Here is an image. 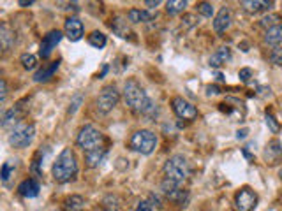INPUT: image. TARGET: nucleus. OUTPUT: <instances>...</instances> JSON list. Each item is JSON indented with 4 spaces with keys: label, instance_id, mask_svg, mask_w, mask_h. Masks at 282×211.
Segmentation results:
<instances>
[{
    "label": "nucleus",
    "instance_id": "1",
    "mask_svg": "<svg viewBox=\"0 0 282 211\" xmlns=\"http://www.w3.org/2000/svg\"><path fill=\"white\" fill-rule=\"evenodd\" d=\"M124 99L129 108L134 113H138V115L154 116L155 113H157V108H155L154 100L147 95V92H145L143 87H141L136 80H129L127 83H125Z\"/></svg>",
    "mask_w": 282,
    "mask_h": 211
},
{
    "label": "nucleus",
    "instance_id": "2",
    "mask_svg": "<svg viewBox=\"0 0 282 211\" xmlns=\"http://www.w3.org/2000/svg\"><path fill=\"white\" fill-rule=\"evenodd\" d=\"M53 178L57 183H67L78 174V160L70 148H64L53 164Z\"/></svg>",
    "mask_w": 282,
    "mask_h": 211
},
{
    "label": "nucleus",
    "instance_id": "3",
    "mask_svg": "<svg viewBox=\"0 0 282 211\" xmlns=\"http://www.w3.org/2000/svg\"><path fill=\"white\" fill-rule=\"evenodd\" d=\"M189 176V162L183 155H173L164 164V181L180 187Z\"/></svg>",
    "mask_w": 282,
    "mask_h": 211
},
{
    "label": "nucleus",
    "instance_id": "4",
    "mask_svg": "<svg viewBox=\"0 0 282 211\" xmlns=\"http://www.w3.org/2000/svg\"><path fill=\"white\" fill-rule=\"evenodd\" d=\"M155 146H157V136L152 130L134 132L131 141H129V148L141 155H150L155 150Z\"/></svg>",
    "mask_w": 282,
    "mask_h": 211
},
{
    "label": "nucleus",
    "instance_id": "5",
    "mask_svg": "<svg viewBox=\"0 0 282 211\" xmlns=\"http://www.w3.org/2000/svg\"><path fill=\"white\" fill-rule=\"evenodd\" d=\"M103 143H104V136L101 134V130H97L93 125H85V127H81V130L78 132L76 144L83 151H92V150H96V148H103Z\"/></svg>",
    "mask_w": 282,
    "mask_h": 211
},
{
    "label": "nucleus",
    "instance_id": "6",
    "mask_svg": "<svg viewBox=\"0 0 282 211\" xmlns=\"http://www.w3.org/2000/svg\"><path fill=\"white\" fill-rule=\"evenodd\" d=\"M34 134H35V127L32 123H18L9 134V144L13 148L23 150V148H27L32 143Z\"/></svg>",
    "mask_w": 282,
    "mask_h": 211
},
{
    "label": "nucleus",
    "instance_id": "7",
    "mask_svg": "<svg viewBox=\"0 0 282 211\" xmlns=\"http://www.w3.org/2000/svg\"><path fill=\"white\" fill-rule=\"evenodd\" d=\"M119 100H120V93H119V90H116V87L115 85H108V87H104L101 90L99 97H97V111H99L101 115H108L109 111L115 109Z\"/></svg>",
    "mask_w": 282,
    "mask_h": 211
},
{
    "label": "nucleus",
    "instance_id": "8",
    "mask_svg": "<svg viewBox=\"0 0 282 211\" xmlns=\"http://www.w3.org/2000/svg\"><path fill=\"white\" fill-rule=\"evenodd\" d=\"M234 204H237L238 211H254L257 206V194L249 187H244L234 195Z\"/></svg>",
    "mask_w": 282,
    "mask_h": 211
},
{
    "label": "nucleus",
    "instance_id": "9",
    "mask_svg": "<svg viewBox=\"0 0 282 211\" xmlns=\"http://www.w3.org/2000/svg\"><path fill=\"white\" fill-rule=\"evenodd\" d=\"M171 109L178 118L182 120H194L198 118V109L194 104H191L189 100H185L183 97H175L171 100Z\"/></svg>",
    "mask_w": 282,
    "mask_h": 211
},
{
    "label": "nucleus",
    "instance_id": "10",
    "mask_svg": "<svg viewBox=\"0 0 282 211\" xmlns=\"http://www.w3.org/2000/svg\"><path fill=\"white\" fill-rule=\"evenodd\" d=\"M16 44V32L11 23H0V53H9Z\"/></svg>",
    "mask_w": 282,
    "mask_h": 211
},
{
    "label": "nucleus",
    "instance_id": "11",
    "mask_svg": "<svg viewBox=\"0 0 282 211\" xmlns=\"http://www.w3.org/2000/svg\"><path fill=\"white\" fill-rule=\"evenodd\" d=\"M62 41V32L60 30H52L42 37V42H41V58H50V55L53 53V49L57 48V44Z\"/></svg>",
    "mask_w": 282,
    "mask_h": 211
},
{
    "label": "nucleus",
    "instance_id": "12",
    "mask_svg": "<svg viewBox=\"0 0 282 211\" xmlns=\"http://www.w3.org/2000/svg\"><path fill=\"white\" fill-rule=\"evenodd\" d=\"M64 30H65V37H67L69 41H73V42L80 41V39L83 37V32H85L83 23H81L78 18H74V16H70V18L65 19Z\"/></svg>",
    "mask_w": 282,
    "mask_h": 211
},
{
    "label": "nucleus",
    "instance_id": "13",
    "mask_svg": "<svg viewBox=\"0 0 282 211\" xmlns=\"http://www.w3.org/2000/svg\"><path fill=\"white\" fill-rule=\"evenodd\" d=\"M229 25H231V11L229 7H222L214 18V30L217 34H222L229 29Z\"/></svg>",
    "mask_w": 282,
    "mask_h": 211
},
{
    "label": "nucleus",
    "instance_id": "14",
    "mask_svg": "<svg viewBox=\"0 0 282 211\" xmlns=\"http://www.w3.org/2000/svg\"><path fill=\"white\" fill-rule=\"evenodd\" d=\"M39 190H41V185H39V181L37 179H34V178L25 179V181H21L19 183V187H18L19 195H23V197H27V199L37 197Z\"/></svg>",
    "mask_w": 282,
    "mask_h": 211
},
{
    "label": "nucleus",
    "instance_id": "15",
    "mask_svg": "<svg viewBox=\"0 0 282 211\" xmlns=\"http://www.w3.org/2000/svg\"><path fill=\"white\" fill-rule=\"evenodd\" d=\"M58 67H60V60L52 62V64L44 65V67H42L41 70H37V72H35L34 81H35V83H42V81H48L50 77H53V74L57 72Z\"/></svg>",
    "mask_w": 282,
    "mask_h": 211
},
{
    "label": "nucleus",
    "instance_id": "16",
    "mask_svg": "<svg viewBox=\"0 0 282 211\" xmlns=\"http://www.w3.org/2000/svg\"><path fill=\"white\" fill-rule=\"evenodd\" d=\"M106 157V148H96L92 151H85V162H87L88 167H99L101 162Z\"/></svg>",
    "mask_w": 282,
    "mask_h": 211
},
{
    "label": "nucleus",
    "instance_id": "17",
    "mask_svg": "<svg viewBox=\"0 0 282 211\" xmlns=\"http://www.w3.org/2000/svg\"><path fill=\"white\" fill-rule=\"evenodd\" d=\"M155 16H157V13H150V11H141V9H131L127 14L131 23H148Z\"/></svg>",
    "mask_w": 282,
    "mask_h": 211
},
{
    "label": "nucleus",
    "instance_id": "18",
    "mask_svg": "<svg viewBox=\"0 0 282 211\" xmlns=\"http://www.w3.org/2000/svg\"><path fill=\"white\" fill-rule=\"evenodd\" d=\"M265 41H266V44L273 46V48L280 46V42H282V29H280V23H279V25L270 27V29L266 30Z\"/></svg>",
    "mask_w": 282,
    "mask_h": 211
},
{
    "label": "nucleus",
    "instance_id": "19",
    "mask_svg": "<svg viewBox=\"0 0 282 211\" xmlns=\"http://www.w3.org/2000/svg\"><path fill=\"white\" fill-rule=\"evenodd\" d=\"M240 2L249 13L266 11V9H270V6H272V0H240Z\"/></svg>",
    "mask_w": 282,
    "mask_h": 211
},
{
    "label": "nucleus",
    "instance_id": "20",
    "mask_svg": "<svg viewBox=\"0 0 282 211\" xmlns=\"http://www.w3.org/2000/svg\"><path fill=\"white\" fill-rule=\"evenodd\" d=\"M231 60V51L229 48H219L217 51L210 57V67H221V65H224L226 62Z\"/></svg>",
    "mask_w": 282,
    "mask_h": 211
},
{
    "label": "nucleus",
    "instance_id": "21",
    "mask_svg": "<svg viewBox=\"0 0 282 211\" xmlns=\"http://www.w3.org/2000/svg\"><path fill=\"white\" fill-rule=\"evenodd\" d=\"M85 206V201L81 195H70L64 202V211H81Z\"/></svg>",
    "mask_w": 282,
    "mask_h": 211
},
{
    "label": "nucleus",
    "instance_id": "22",
    "mask_svg": "<svg viewBox=\"0 0 282 211\" xmlns=\"http://www.w3.org/2000/svg\"><path fill=\"white\" fill-rule=\"evenodd\" d=\"M189 0H168L166 2V13L168 14H180L187 7Z\"/></svg>",
    "mask_w": 282,
    "mask_h": 211
},
{
    "label": "nucleus",
    "instance_id": "23",
    "mask_svg": "<svg viewBox=\"0 0 282 211\" xmlns=\"http://www.w3.org/2000/svg\"><path fill=\"white\" fill-rule=\"evenodd\" d=\"M88 42H90V46H93V48H97V49H103L104 46H106V35L103 32H92L88 35Z\"/></svg>",
    "mask_w": 282,
    "mask_h": 211
},
{
    "label": "nucleus",
    "instance_id": "24",
    "mask_svg": "<svg viewBox=\"0 0 282 211\" xmlns=\"http://www.w3.org/2000/svg\"><path fill=\"white\" fill-rule=\"evenodd\" d=\"M279 157H280V143H279V139H273L272 143H270L268 150H266V159L279 160Z\"/></svg>",
    "mask_w": 282,
    "mask_h": 211
},
{
    "label": "nucleus",
    "instance_id": "25",
    "mask_svg": "<svg viewBox=\"0 0 282 211\" xmlns=\"http://www.w3.org/2000/svg\"><path fill=\"white\" fill-rule=\"evenodd\" d=\"M19 60H21L23 69H27V70H34L35 67H37V58L30 53H23Z\"/></svg>",
    "mask_w": 282,
    "mask_h": 211
},
{
    "label": "nucleus",
    "instance_id": "26",
    "mask_svg": "<svg viewBox=\"0 0 282 211\" xmlns=\"http://www.w3.org/2000/svg\"><path fill=\"white\" fill-rule=\"evenodd\" d=\"M13 173H14L13 160H7V162H4L2 169H0V178H2V181H9V178L13 176Z\"/></svg>",
    "mask_w": 282,
    "mask_h": 211
},
{
    "label": "nucleus",
    "instance_id": "27",
    "mask_svg": "<svg viewBox=\"0 0 282 211\" xmlns=\"http://www.w3.org/2000/svg\"><path fill=\"white\" fill-rule=\"evenodd\" d=\"M198 13L205 18H212V14H214V7H212L208 2H201V4H198Z\"/></svg>",
    "mask_w": 282,
    "mask_h": 211
},
{
    "label": "nucleus",
    "instance_id": "28",
    "mask_svg": "<svg viewBox=\"0 0 282 211\" xmlns=\"http://www.w3.org/2000/svg\"><path fill=\"white\" fill-rule=\"evenodd\" d=\"M265 118H266V125L270 127V130L273 132V134H277L279 132V123H277V120H275V116L272 115V113H268L266 111V115H265Z\"/></svg>",
    "mask_w": 282,
    "mask_h": 211
},
{
    "label": "nucleus",
    "instance_id": "29",
    "mask_svg": "<svg viewBox=\"0 0 282 211\" xmlns=\"http://www.w3.org/2000/svg\"><path fill=\"white\" fill-rule=\"evenodd\" d=\"M279 21H280V18H279V14H270V16H266V18H263L260 21V25L261 27H273V25H279Z\"/></svg>",
    "mask_w": 282,
    "mask_h": 211
},
{
    "label": "nucleus",
    "instance_id": "30",
    "mask_svg": "<svg viewBox=\"0 0 282 211\" xmlns=\"http://www.w3.org/2000/svg\"><path fill=\"white\" fill-rule=\"evenodd\" d=\"M238 77H240V80L244 81V83H249L250 77H252V70H250L249 67L240 69V72H238Z\"/></svg>",
    "mask_w": 282,
    "mask_h": 211
},
{
    "label": "nucleus",
    "instance_id": "31",
    "mask_svg": "<svg viewBox=\"0 0 282 211\" xmlns=\"http://www.w3.org/2000/svg\"><path fill=\"white\" fill-rule=\"evenodd\" d=\"M7 83L4 80H0V104H4L6 102V99H7Z\"/></svg>",
    "mask_w": 282,
    "mask_h": 211
},
{
    "label": "nucleus",
    "instance_id": "32",
    "mask_svg": "<svg viewBox=\"0 0 282 211\" xmlns=\"http://www.w3.org/2000/svg\"><path fill=\"white\" fill-rule=\"evenodd\" d=\"M272 62L275 65H280V46H277V48H273V53H272Z\"/></svg>",
    "mask_w": 282,
    "mask_h": 211
},
{
    "label": "nucleus",
    "instance_id": "33",
    "mask_svg": "<svg viewBox=\"0 0 282 211\" xmlns=\"http://www.w3.org/2000/svg\"><path fill=\"white\" fill-rule=\"evenodd\" d=\"M80 104H81V95L78 93V95H74V102L70 104L73 108H69V113H70V115H74V113H76V109L80 108Z\"/></svg>",
    "mask_w": 282,
    "mask_h": 211
},
{
    "label": "nucleus",
    "instance_id": "34",
    "mask_svg": "<svg viewBox=\"0 0 282 211\" xmlns=\"http://www.w3.org/2000/svg\"><path fill=\"white\" fill-rule=\"evenodd\" d=\"M134 211H154V208H152V204L148 201H141Z\"/></svg>",
    "mask_w": 282,
    "mask_h": 211
},
{
    "label": "nucleus",
    "instance_id": "35",
    "mask_svg": "<svg viewBox=\"0 0 282 211\" xmlns=\"http://www.w3.org/2000/svg\"><path fill=\"white\" fill-rule=\"evenodd\" d=\"M206 92H208V95H217V93H221V90H219V87H206Z\"/></svg>",
    "mask_w": 282,
    "mask_h": 211
},
{
    "label": "nucleus",
    "instance_id": "36",
    "mask_svg": "<svg viewBox=\"0 0 282 211\" xmlns=\"http://www.w3.org/2000/svg\"><path fill=\"white\" fill-rule=\"evenodd\" d=\"M160 2H162V0H145V4H147L148 7H152V9H154V7H157Z\"/></svg>",
    "mask_w": 282,
    "mask_h": 211
},
{
    "label": "nucleus",
    "instance_id": "37",
    "mask_svg": "<svg viewBox=\"0 0 282 211\" xmlns=\"http://www.w3.org/2000/svg\"><path fill=\"white\" fill-rule=\"evenodd\" d=\"M34 2H35V0H18L19 7H30Z\"/></svg>",
    "mask_w": 282,
    "mask_h": 211
},
{
    "label": "nucleus",
    "instance_id": "38",
    "mask_svg": "<svg viewBox=\"0 0 282 211\" xmlns=\"http://www.w3.org/2000/svg\"><path fill=\"white\" fill-rule=\"evenodd\" d=\"M247 134H249V130H247V128H242V130L237 132V139H245Z\"/></svg>",
    "mask_w": 282,
    "mask_h": 211
}]
</instances>
